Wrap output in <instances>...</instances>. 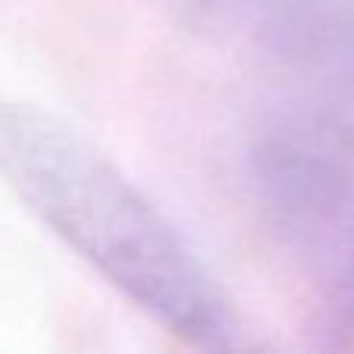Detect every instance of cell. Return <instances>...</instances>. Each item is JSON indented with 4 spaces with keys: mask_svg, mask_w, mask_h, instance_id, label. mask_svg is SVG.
Instances as JSON below:
<instances>
[{
    "mask_svg": "<svg viewBox=\"0 0 354 354\" xmlns=\"http://www.w3.org/2000/svg\"><path fill=\"white\" fill-rule=\"evenodd\" d=\"M165 3L199 28L249 47L270 0H165Z\"/></svg>",
    "mask_w": 354,
    "mask_h": 354,
    "instance_id": "3957f363",
    "label": "cell"
},
{
    "mask_svg": "<svg viewBox=\"0 0 354 354\" xmlns=\"http://www.w3.org/2000/svg\"><path fill=\"white\" fill-rule=\"evenodd\" d=\"M0 177L165 333L208 351L239 345L236 308L180 227L72 124L28 103H0Z\"/></svg>",
    "mask_w": 354,
    "mask_h": 354,
    "instance_id": "6da1fadb",
    "label": "cell"
},
{
    "mask_svg": "<svg viewBox=\"0 0 354 354\" xmlns=\"http://www.w3.org/2000/svg\"><path fill=\"white\" fill-rule=\"evenodd\" d=\"M264 221L317 286L330 333L354 345V162L314 177Z\"/></svg>",
    "mask_w": 354,
    "mask_h": 354,
    "instance_id": "7a4b0ae2",
    "label": "cell"
}]
</instances>
